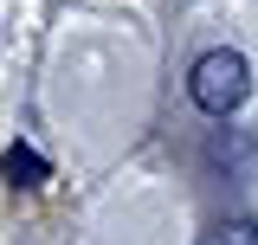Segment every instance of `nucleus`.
Wrapping results in <instances>:
<instances>
[{
    "mask_svg": "<svg viewBox=\"0 0 258 245\" xmlns=\"http://www.w3.org/2000/svg\"><path fill=\"white\" fill-rule=\"evenodd\" d=\"M187 91H194V103H200L207 116H232V110L245 103V91H252V65H245V52H232V45L200 52Z\"/></svg>",
    "mask_w": 258,
    "mask_h": 245,
    "instance_id": "nucleus-1",
    "label": "nucleus"
},
{
    "mask_svg": "<svg viewBox=\"0 0 258 245\" xmlns=\"http://www.w3.org/2000/svg\"><path fill=\"white\" fill-rule=\"evenodd\" d=\"M200 245H258V226H252V219H220Z\"/></svg>",
    "mask_w": 258,
    "mask_h": 245,
    "instance_id": "nucleus-2",
    "label": "nucleus"
},
{
    "mask_svg": "<svg viewBox=\"0 0 258 245\" xmlns=\"http://www.w3.org/2000/svg\"><path fill=\"white\" fill-rule=\"evenodd\" d=\"M7 174H13V181H45V161H39V155L32 149H7Z\"/></svg>",
    "mask_w": 258,
    "mask_h": 245,
    "instance_id": "nucleus-3",
    "label": "nucleus"
}]
</instances>
